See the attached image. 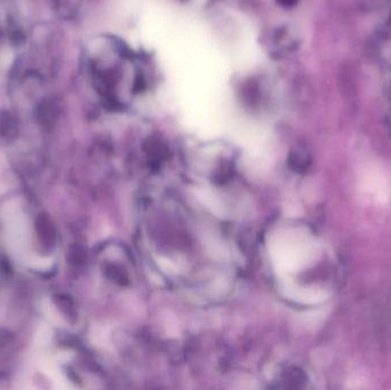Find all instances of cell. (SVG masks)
<instances>
[{
	"mask_svg": "<svg viewBox=\"0 0 391 390\" xmlns=\"http://www.w3.org/2000/svg\"><path fill=\"white\" fill-rule=\"evenodd\" d=\"M298 0H278L279 4H282L283 6H293L294 4L297 3Z\"/></svg>",
	"mask_w": 391,
	"mask_h": 390,
	"instance_id": "1",
	"label": "cell"
}]
</instances>
